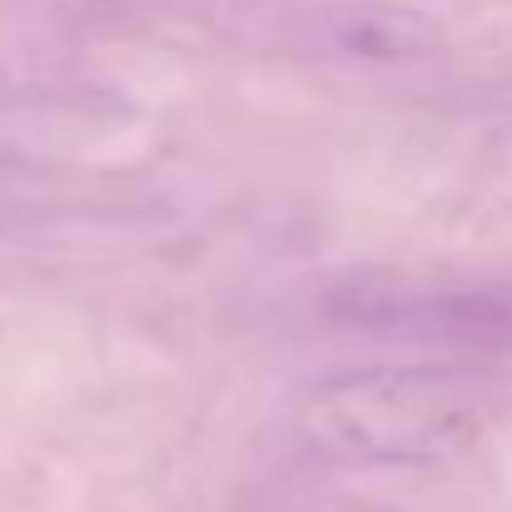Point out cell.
Listing matches in <instances>:
<instances>
[{
  "instance_id": "obj_1",
  "label": "cell",
  "mask_w": 512,
  "mask_h": 512,
  "mask_svg": "<svg viewBox=\"0 0 512 512\" xmlns=\"http://www.w3.org/2000/svg\"><path fill=\"white\" fill-rule=\"evenodd\" d=\"M324 408V428L363 458H433L468 438L463 398L433 378H353Z\"/></svg>"
}]
</instances>
